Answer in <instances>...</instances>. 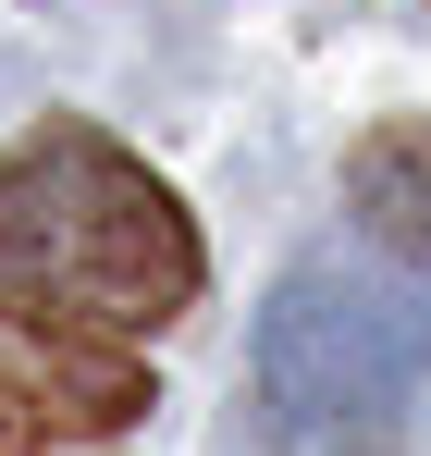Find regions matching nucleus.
<instances>
[{
  "label": "nucleus",
  "mask_w": 431,
  "mask_h": 456,
  "mask_svg": "<svg viewBox=\"0 0 431 456\" xmlns=\"http://www.w3.org/2000/svg\"><path fill=\"white\" fill-rule=\"evenodd\" d=\"M0 284L86 333H148L198 308L210 247L136 149H111L99 124H37L0 160Z\"/></svg>",
  "instance_id": "f257e3e1"
},
{
  "label": "nucleus",
  "mask_w": 431,
  "mask_h": 456,
  "mask_svg": "<svg viewBox=\"0 0 431 456\" xmlns=\"http://www.w3.org/2000/svg\"><path fill=\"white\" fill-rule=\"evenodd\" d=\"M259 395L296 432H358L431 382V284L370 259H296L259 308Z\"/></svg>",
  "instance_id": "f03ea898"
},
{
  "label": "nucleus",
  "mask_w": 431,
  "mask_h": 456,
  "mask_svg": "<svg viewBox=\"0 0 431 456\" xmlns=\"http://www.w3.org/2000/svg\"><path fill=\"white\" fill-rule=\"evenodd\" d=\"M160 407L136 346L50 321V308H0V456H50V444H99V432H136Z\"/></svg>",
  "instance_id": "7ed1b4c3"
},
{
  "label": "nucleus",
  "mask_w": 431,
  "mask_h": 456,
  "mask_svg": "<svg viewBox=\"0 0 431 456\" xmlns=\"http://www.w3.org/2000/svg\"><path fill=\"white\" fill-rule=\"evenodd\" d=\"M346 210L394 272L431 284V111H394V124H370L346 149Z\"/></svg>",
  "instance_id": "20e7f679"
}]
</instances>
